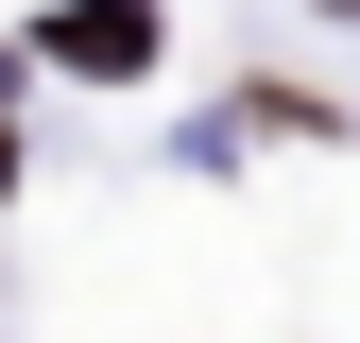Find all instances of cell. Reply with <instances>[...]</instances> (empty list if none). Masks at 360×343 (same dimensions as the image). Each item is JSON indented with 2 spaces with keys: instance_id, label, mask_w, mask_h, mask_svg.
<instances>
[{
  "instance_id": "obj_1",
  "label": "cell",
  "mask_w": 360,
  "mask_h": 343,
  "mask_svg": "<svg viewBox=\"0 0 360 343\" xmlns=\"http://www.w3.org/2000/svg\"><path fill=\"white\" fill-rule=\"evenodd\" d=\"M52 69H86V86H138L155 69V0H52V34H34Z\"/></svg>"
},
{
  "instance_id": "obj_2",
  "label": "cell",
  "mask_w": 360,
  "mask_h": 343,
  "mask_svg": "<svg viewBox=\"0 0 360 343\" xmlns=\"http://www.w3.org/2000/svg\"><path fill=\"white\" fill-rule=\"evenodd\" d=\"M326 18H360V0H326Z\"/></svg>"
}]
</instances>
